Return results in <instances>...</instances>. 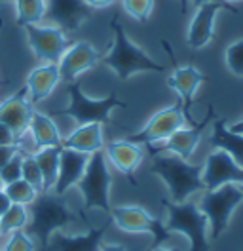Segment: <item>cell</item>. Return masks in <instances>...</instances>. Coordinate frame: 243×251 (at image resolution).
<instances>
[{
    "label": "cell",
    "mask_w": 243,
    "mask_h": 251,
    "mask_svg": "<svg viewBox=\"0 0 243 251\" xmlns=\"http://www.w3.org/2000/svg\"><path fill=\"white\" fill-rule=\"evenodd\" d=\"M110 31H112V44L101 61L120 80H129L133 75H141V73H164L166 71L164 65L154 61L145 50H141L127 36L123 25L116 17L110 21Z\"/></svg>",
    "instance_id": "cell-1"
},
{
    "label": "cell",
    "mask_w": 243,
    "mask_h": 251,
    "mask_svg": "<svg viewBox=\"0 0 243 251\" xmlns=\"http://www.w3.org/2000/svg\"><path fill=\"white\" fill-rule=\"evenodd\" d=\"M150 172L166 183L171 202H186L192 194L205 190L201 181V166L190 164L169 152L152 154Z\"/></svg>",
    "instance_id": "cell-2"
},
{
    "label": "cell",
    "mask_w": 243,
    "mask_h": 251,
    "mask_svg": "<svg viewBox=\"0 0 243 251\" xmlns=\"http://www.w3.org/2000/svg\"><path fill=\"white\" fill-rule=\"evenodd\" d=\"M29 215L25 232L38 238L42 248L48 246L49 238L55 232H61L76 219L74 211L63 202V196H55L53 192H40L30 204Z\"/></svg>",
    "instance_id": "cell-3"
},
{
    "label": "cell",
    "mask_w": 243,
    "mask_h": 251,
    "mask_svg": "<svg viewBox=\"0 0 243 251\" xmlns=\"http://www.w3.org/2000/svg\"><path fill=\"white\" fill-rule=\"evenodd\" d=\"M69 94V107L57 110V116H69L76 124H106L116 109H125L127 103L122 101L116 94H108L101 99H93L82 92L80 82H69L67 84Z\"/></svg>",
    "instance_id": "cell-4"
},
{
    "label": "cell",
    "mask_w": 243,
    "mask_h": 251,
    "mask_svg": "<svg viewBox=\"0 0 243 251\" xmlns=\"http://www.w3.org/2000/svg\"><path fill=\"white\" fill-rule=\"evenodd\" d=\"M167 211L169 232H179L188 240V251H209L207 217L201 213L196 202H171L162 200Z\"/></svg>",
    "instance_id": "cell-5"
},
{
    "label": "cell",
    "mask_w": 243,
    "mask_h": 251,
    "mask_svg": "<svg viewBox=\"0 0 243 251\" xmlns=\"http://www.w3.org/2000/svg\"><path fill=\"white\" fill-rule=\"evenodd\" d=\"M240 204H243V194L238 185H224L220 188L203 192V196L197 202V207L207 217L211 240H219L222 236L230 225L232 213L238 209Z\"/></svg>",
    "instance_id": "cell-6"
},
{
    "label": "cell",
    "mask_w": 243,
    "mask_h": 251,
    "mask_svg": "<svg viewBox=\"0 0 243 251\" xmlns=\"http://www.w3.org/2000/svg\"><path fill=\"white\" fill-rule=\"evenodd\" d=\"M84 196V209H101L110 213V187H112V175L106 164L105 152H95L90 156L88 168L82 175L80 183L76 185Z\"/></svg>",
    "instance_id": "cell-7"
},
{
    "label": "cell",
    "mask_w": 243,
    "mask_h": 251,
    "mask_svg": "<svg viewBox=\"0 0 243 251\" xmlns=\"http://www.w3.org/2000/svg\"><path fill=\"white\" fill-rule=\"evenodd\" d=\"M112 223L129 234H152V248H160L164 242L171 240V232L158 217L150 215L141 205H112L110 209Z\"/></svg>",
    "instance_id": "cell-8"
},
{
    "label": "cell",
    "mask_w": 243,
    "mask_h": 251,
    "mask_svg": "<svg viewBox=\"0 0 243 251\" xmlns=\"http://www.w3.org/2000/svg\"><path fill=\"white\" fill-rule=\"evenodd\" d=\"M186 114L182 110L181 103L171 105L166 109L158 110L156 114H152L150 120L143 126L139 131L127 135V141L139 143V145H160L173 135L177 129H181L182 126H186Z\"/></svg>",
    "instance_id": "cell-9"
},
{
    "label": "cell",
    "mask_w": 243,
    "mask_h": 251,
    "mask_svg": "<svg viewBox=\"0 0 243 251\" xmlns=\"http://www.w3.org/2000/svg\"><path fill=\"white\" fill-rule=\"evenodd\" d=\"M23 31L32 53L46 63H59L61 55L71 46L67 34L55 25H27Z\"/></svg>",
    "instance_id": "cell-10"
},
{
    "label": "cell",
    "mask_w": 243,
    "mask_h": 251,
    "mask_svg": "<svg viewBox=\"0 0 243 251\" xmlns=\"http://www.w3.org/2000/svg\"><path fill=\"white\" fill-rule=\"evenodd\" d=\"M201 181L205 190H215L224 185H242L243 168L238 166L228 152L215 149L205 164H201Z\"/></svg>",
    "instance_id": "cell-11"
},
{
    "label": "cell",
    "mask_w": 243,
    "mask_h": 251,
    "mask_svg": "<svg viewBox=\"0 0 243 251\" xmlns=\"http://www.w3.org/2000/svg\"><path fill=\"white\" fill-rule=\"evenodd\" d=\"M222 10H228L232 14L238 12L232 4H226V2H213V4H203L196 8V14L190 19L186 29V44L192 50H203L205 46H209L215 34V19Z\"/></svg>",
    "instance_id": "cell-12"
},
{
    "label": "cell",
    "mask_w": 243,
    "mask_h": 251,
    "mask_svg": "<svg viewBox=\"0 0 243 251\" xmlns=\"http://www.w3.org/2000/svg\"><path fill=\"white\" fill-rule=\"evenodd\" d=\"M215 116L213 107L209 109L207 116L196 126H182L181 129H177L173 135H169L166 141L160 145H150V152H169L175 156H181L182 160H190V156L194 154V151L197 149V145L201 141V135L205 131V127L209 126V122Z\"/></svg>",
    "instance_id": "cell-13"
},
{
    "label": "cell",
    "mask_w": 243,
    "mask_h": 251,
    "mask_svg": "<svg viewBox=\"0 0 243 251\" xmlns=\"http://www.w3.org/2000/svg\"><path fill=\"white\" fill-rule=\"evenodd\" d=\"M46 17L65 34L76 32L91 16L86 0H46Z\"/></svg>",
    "instance_id": "cell-14"
},
{
    "label": "cell",
    "mask_w": 243,
    "mask_h": 251,
    "mask_svg": "<svg viewBox=\"0 0 243 251\" xmlns=\"http://www.w3.org/2000/svg\"><path fill=\"white\" fill-rule=\"evenodd\" d=\"M101 59H103V55L90 42L82 40V42L71 44L67 48V51L61 55L59 63H57L61 80H65L67 84L74 82V80H78L80 75H84L86 71L93 69Z\"/></svg>",
    "instance_id": "cell-15"
},
{
    "label": "cell",
    "mask_w": 243,
    "mask_h": 251,
    "mask_svg": "<svg viewBox=\"0 0 243 251\" xmlns=\"http://www.w3.org/2000/svg\"><path fill=\"white\" fill-rule=\"evenodd\" d=\"M103 152H105L106 162H110L118 172L123 173L133 187L139 185L135 172L139 170V166L143 164V160H145L143 145L127 141V139H114V141L106 143Z\"/></svg>",
    "instance_id": "cell-16"
},
{
    "label": "cell",
    "mask_w": 243,
    "mask_h": 251,
    "mask_svg": "<svg viewBox=\"0 0 243 251\" xmlns=\"http://www.w3.org/2000/svg\"><path fill=\"white\" fill-rule=\"evenodd\" d=\"M32 114H34V105L30 103L25 88H21L19 92H15L0 103V124L8 126L19 139L29 131Z\"/></svg>",
    "instance_id": "cell-17"
},
{
    "label": "cell",
    "mask_w": 243,
    "mask_h": 251,
    "mask_svg": "<svg viewBox=\"0 0 243 251\" xmlns=\"http://www.w3.org/2000/svg\"><path fill=\"white\" fill-rule=\"evenodd\" d=\"M112 219L108 217L106 223L101 226H91L86 234L65 236L63 232H55L49 238L46 251H101V244L105 238L106 230L110 228Z\"/></svg>",
    "instance_id": "cell-18"
},
{
    "label": "cell",
    "mask_w": 243,
    "mask_h": 251,
    "mask_svg": "<svg viewBox=\"0 0 243 251\" xmlns=\"http://www.w3.org/2000/svg\"><path fill=\"white\" fill-rule=\"evenodd\" d=\"M90 156L76 152L71 149H63L61 147L59 154V173H57V181L53 187V194L55 196H65L73 187H76L82 179V175L88 168Z\"/></svg>",
    "instance_id": "cell-19"
},
{
    "label": "cell",
    "mask_w": 243,
    "mask_h": 251,
    "mask_svg": "<svg viewBox=\"0 0 243 251\" xmlns=\"http://www.w3.org/2000/svg\"><path fill=\"white\" fill-rule=\"evenodd\" d=\"M205 75L201 71H197L194 65H182V67H173V73L167 76V86L179 94L181 99V107L184 114L188 116V109L194 103L199 86L203 84Z\"/></svg>",
    "instance_id": "cell-20"
},
{
    "label": "cell",
    "mask_w": 243,
    "mask_h": 251,
    "mask_svg": "<svg viewBox=\"0 0 243 251\" xmlns=\"http://www.w3.org/2000/svg\"><path fill=\"white\" fill-rule=\"evenodd\" d=\"M59 82L61 75L57 63H46V65L32 69L29 73V76H27V84H25V90L29 94L30 103L38 105V103L46 101Z\"/></svg>",
    "instance_id": "cell-21"
},
{
    "label": "cell",
    "mask_w": 243,
    "mask_h": 251,
    "mask_svg": "<svg viewBox=\"0 0 243 251\" xmlns=\"http://www.w3.org/2000/svg\"><path fill=\"white\" fill-rule=\"evenodd\" d=\"M63 149H71L82 154H95L101 152L105 149V139H103V131L101 124H82L76 126L74 129L63 137Z\"/></svg>",
    "instance_id": "cell-22"
},
{
    "label": "cell",
    "mask_w": 243,
    "mask_h": 251,
    "mask_svg": "<svg viewBox=\"0 0 243 251\" xmlns=\"http://www.w3.org/2000/svg\"><path fill=\"white\" fill-rule=\"evenodd\" d=\"M213 149H220L234 158V162L243 168V135L234 133L228 127L226 118H217L213 122V131L209 137Z\"/></svg>",
    "instance_id": "cell-23"
},
{
    "label": "cell",
    "mask_w": 243,
    "mask_h": 251,
    "mask_svg": "<svg viewBox=\"0 0 243 251\" xmlns=\"http://www.w3.org/2000/svg\"><path fill=\"white\" fill-rule=\"evenodd\" d=\"M29 133L36 149H46V147H61L63 137L57 124L53 122L51 116L44 114L42 110H34L29 124Z\"/></svg>",
    "instance_id": "cell-24"
},
{
    "label": "cell",
    "mask_w": 243,
    "mask_h": 251,
    "mask_svg": "<svg viewBox=\"0 0 243 251\" xmlns=\"http://www.w3.org/2000/svg\"><path fill=\"white\" fill-rule=\"evenodd\" d=\"M59 154L61 147H46L32 152L42 173V192H53L57 173H59Z\"/></svg>",
    "instance_id": "cell-25"
},
{
    "label": "cell",
    "mask_w": 243,
    "mask_h": 251,
    "mask_svg": "<svg viewBox=\"0 0 243 251\" xmlns=\"http://www.w3.org/2000/svg\"><path fill=\"white\" fill-rule=\"evenodd\" d=\"M46 0H14L17 25H38L46 17Z\"/></svg>",
    "instance_id": "cell-26"
},
{
    "label": "cell",
    "mask_w": 243,
    "mask_h": 251,
    "mask_svg": "<svg viewBox=\"0 0 243 251\" xmlns=\"http://www.w3.org/2000/svg\"><path fill=\"white\" fill-rule=\"evenodd\" d=\"M29 209L25 205L12 204L0 217V234H12L15 230H23L29 225Z\"/></svg>",
    "instance_id": "cell-27"
},
{
    "label": "cell",
    "mask_w": 243,
    "mask_h": 251,
    "mask_svg": "<svg viewBox=\"0 0 243 251\" xmlns=\"http://www.w3.org/2000/svg\"><path fill=\"white\" fill-rule=\"evenodd\" d=\"M4 192H6V196L10 198V202L12 204H19V205H30L34 200H36V196L40 194L36 188L29 185L25 179H19V181H14V183H10V185H4Z\"/></svg>",
    "instance_id": "cell-28"
},
{
    "label": "cell",
    "mask_w": 243,
    "mask_h": 251,
    "mask_svg": "<svg viewBox=\"0 0 243 251\" xmlns=\"http://www.w3.org/2000/svg\"><path fill=\"white\" fill-rule=\"evenodd\" d=\"M224 61H226L228 71H230L232 75L243 78V38L232 42V44L226 48Z\"/></svg>",
    "instance_id": "cell-29"
},
{
    "label": "cell",
    "mask_w": 243,
    "mask_h": 251,
    "mask_svg": "<svg viewBox=\"0 0 243 251\" xmlns=\"http://www.w3.org/2000/svg\"><path fill=\"white\" fill-rule=\"evenodd\" d=\"M122 6L135 21H148L154 10V0H122Z\"/></svg>",
    "instance_id": "cell-30"
},
{
    "label": "cell",
    "mask_w": 243,
    "mask_h": 251,
    "mask_svg": "<svg viewBox=\"0 0 243 251\" xmlns=\"http://www.w3.org/2000/svg\"><path fill=\"white\" fill-rule=\"evenodd\" d=\"M21 179H25L29 185L36 188L38 192H42V173H40V168L36 164V160L32 154H25L23 156V168H21Z\"/></svg>",
    "instance_id": "cell-31"
},
{
    "label": "cell",
    "mask_w": 243,
    "mask_h": 251,
    "mask_svg": "<svg viewBox=\"0 0 243 251\" xmlns=\"http://www.w3.org/2000/svg\"><path fill=\"white\" fill-rule=\"evenodd\" d=\"M21 168H23V152L19 151L8 164L0 170V181H2L4 185H10V183H14V181H19L21 175H23Z\"/></svg>",
    "instance_id": "cell-32"
},
{
    "label": "cell",
    "mask_w": 243,
    "mask_h": 251,
    "mask_svg": "<svg viewBox=\"0 0 243 251\" xmlns=\"http://www.w3.org/2000/svg\"><path fill=\"white\" fill-rule=\"evenodd\" d=\"M2 251H34V242L25 230H15L12 232Z\"/></svg>",
    "instance_id": "cell-33"
},
{
    "label": "cell",
    "mask_w": 243,
    "mask_h": 251,
    "mask_svg": "<svg viewBox=\"0 0 243 251\" xmlns=\"http://www.w3.org/2000/svg\"><path fill=\"white\" fill-rule=\"evenodd\" d=\"M8 145H19V137L8 126L0 124V147H8Z\"/></svg>",
    "instance_id": "cell-34"
},
{
    "label": "cell",
    "mask_w": 243,
    "mask_h": 251,
    "mask_svg": "<svg viewBox=\"0 0 243 251\" xmlns=\"http://www.w3.org/2000/svg\"><path fill=\"white\" fill-rule=\"evenodd\" d=\"M21 151L19 145H8V147H0V170L12 160V158Z\"/></svg>",
    "instance_id": "cell-35"
},
{
    "label": "cell",
    "mask_w": 243,
    "mask_h": 251,
    "mask_svg": "<svg viewBox=\"0 0 243 251\" xmlns=\"http://www.w3.org/2000/svg\"><path fill=\"white\" fill-rule=\"evenodd\" d=\"M116 0H86V4L90 6L91 10H105L108 6H112Z\"/></svg>",
    "instance_id": "cell-36"
},
{
    "label": "cell",
    "mask_w": 243,
    "mask_h": 251,
    "mask_svg": "<svg viewBox=\"0 0 243 251\" xmlns=\"http://www.w3.org/2000/svg\"><path fill=\"white\" fill-rule=\"evenodd\" d=\"M12 205V202H10V198L6 196V192H4V188L0 190V217L6 213V209Z\"/></svg>",
    "instance_id": "cell-37"
},
{
    "label": "cell",
    "mask_w": 243,
    "mask_h": 251,
    "mask_svg": "<svg viewBox=\"0 0 243 251\" xmlns=\"http://www.w3.org/2000/svg\"><path fill=\"white\" fill-rule=\"evenodd\" d=\"M101 251H127L122 244H101Z\"/></svg>",
    "instance_id": "cell-38"
},
{
    "label": "cell",
    "mask_w": 243,
    "mask_h": 251,
    "mask_svg": "<svg viewBox=\"0 0 243 251\" xmlns=\"http://www.w3.org/2000/svg\"><path fill=\"white\" fill-rule=\"evenodd\" d=\"M230 127V131H234V133H242L243 135V118H240L238 122H234V124H228Z\"/></svg>",
    "instance_id": "cell-39"
},
{
    "label": "cell",
    "mask_w": 243,
    "mask_h": 251,
    "mask_svg": "<svg viewBox=\"0 0 243 251\" xmlns=\"http://www.w3.org/2000/svg\"><path fill=\"white\" fill-rule=\"evenodd\" d=\"M213 2H224V0H192V4L199 8V6H203V4H213Z\"/></svg>",
    "instance_id": "cell-40"
},
{
    "label": "cell",
    "mask_w": 243,
    "mask_h": 251,
    "mask_svg": "<svg viewBox=\"0 0 243 251\" xmlns=\"http://www.w3.org/2000/svg\"><path fill=\"white\" fill-rule=\"evenodd\" d=\"M150 251H179V250H175V248H171V250H167V248H162V246H160V248H152Z\"/></svg>",
    "instance_id": "cell-41"
},
{
    "label": "cell",
    "mask_w": 243,
    "mask_h": 251,
    "mask_svg": "<svg viewBox=\"0 0 243 251\" xmlns=\"http://www.w3.org/2000/svg\"><path fill=\"white\" fill-rule=\"evenodd\" d=\"M179 2L182 4V12H184V10H186V6L190 4V0H179Z\"/></svg>",
    "instance_id": "cell-42"
},
{
    "label": "cell",
    "mask_w": 243,
    "mask_h": 251,
    "mask_svg": "<svg viewBox=\"0 0 243 251\" xmlns=\"http://www.w3.org/2000/svg\"><path fill=\"white\" fill-rule=\"evenodd\" d=\"M226 4H238V2H243V0H224Z\"/></svg>",
    "instance_id": "cell-43"
},
{
    "label": "cell",
    "mask_w": 243,
    "mask_h": 251,
    "mask_svg": "<svg viewBox=\"0 0 243 251\" xmlns=\"http://www.w3.org/2000/svg\"><path fill=\"white\" fill-rule=\"evenodd\" d=\"M238 187H240V190H242V194H243V183L242 185H238Z\"/></svg>",
    "instance_id": "cell-44"
},
{
    "label": "cell",
    "mask_w": 243,
    "mask_h": 251,
    "mask_svg": "<svg viewBox=\"0 0 243 251\" xmlns=\"http://www.w3.org/2000/svg\"><path fill=\"white\" fill-rule=\"evenodd\" d=\"M2 188H4V183H2V181H0V190H2Z\"/></svg>",
    "instance_id": "cell-45"
}]
</instances>
